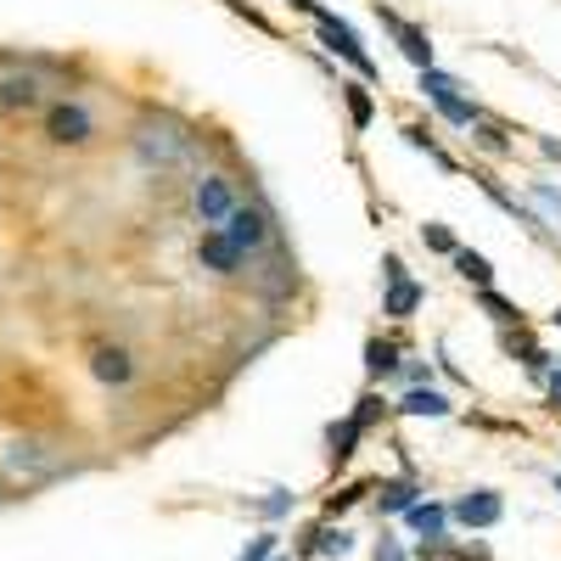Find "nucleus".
<instances>
[{
    "instance_id": "nucleus-1",
    "label": "nucleus",
    "mask_w": 561,
    "mask_h": 561,
    "mask_svg": "<svg viewBox=\"0 0 561 561\" xmlns=\"http://www.w3.org/2000/svg\"><path fill=\"white\" fill-rule=\"evenodd\" d=\"M0 472H7L12 483H51L68 472V449L57 438H39V433H23V438H7V449H0Z\"/></svg>"
},
{
    "instance_id": "nucleus-2",
    "label": "nucleus",
    "mask_w": 561,
    "mask_h": 561,
    "mask_svg": "<svg viewBox=\"0 0 561 561\" xmlns=\"http://www.w3.org/2000/svg\"><path fill=\"white\" fill-rule=\"evenodd\" d=\"M45 140H51V147H90V140H96V113L79 96L45 102Z\"/></svg>"
},
{
    "instance_id": "nucleus-3",
    "label": "nucleus",
    "mask_w": 561,
    "mask_h": 561,
    "mask_svg": "<svg viewBox=\"0 0 561 561\" xmlns=\"http://www.w3.org/2000/svg\"><path fill=\"white\" fill-rule=\"evenodd\" d=\"M237 203H242V197H237V180H230V174L208 169V174H197V180H192V214H197V225H203V230H219Z\"/></svg>"
},
{
    "instance_id": "nucleus-4",
    "label": "nucleus",
    "mask_w": 561,
    "mask_h": 561,
    "mask_svg": "<svg viewBox=\"0 0 561 561\" xmlns=\"http://www.w3.org/2000/svg\"><path fill=\"white\" fill-rule=\"evenodd\" d=\"M314 34H320V45H325V51H337L359 79H377V62H370V51H365V45H359V34L343 23V18H332V12H325V7H314Z\"/></svg>"
},
{
    "instance_id": "nucleus-5",
    "label": "nucleus",
    "mask_w": 561,
    "mask_h": 561,
    "mask_svg": "<svg viewBox=\"0 0 561 561\" xmlns=\"http://www.w3.org/2000/svg\"><path fill=\"white\" fill-rule=\"evenodd\" d=\"M421 90H427V102H433V107H438L449 124H460V129L483 124V107H478L472 96H460V79H449V73L427 68V73H421Z\"/></svg>"
},
{
    "instance_id": "nucleus-6",
    "label": "nucleus",
    "mask_w": 561,
    "mask_h": 561,
    "mask_svg": "<svg viewBox=\"0 0 561 561\" xmlns=\"http://www.w3.org/2000/svg\"><path fill=\"white\" fill-rule=\"evenodd\" d=\"M219 237H225L230 248H237L242 259H253V253H264V248H270V237H275V230H270V214H264V208H248V203H237V208H230V219L219 225Z\"/></svg>"
},
{
    "instance_id": "nucleus-7",
    "label": "nucleus",
    "mask_w": 561,
    "mask_h": 561,
    "mask_svg": "<svg viewBox=\"0 0 561 561\" xmlns=\"http://www.w3.org/2000/svg\"><path fill=\"white\" fill-rule=\"evenodd\" d=\"M377 410H382V399H377V393H365V399L354 404V415L343 421V427L325 433V460H332V466H348L354 449H359V438L370 433V421H377Z\"/></svg>"
},
{
    "instance_id": "nucleus-8",
    "label": "nucleus",
    "mask_w": 561,
    "mask_h": 561,
    "mask_svg": "<svg viewBox=\"0 0 561 561\" xmlns=\"http://www.w3.org/2000/svg\"><path fill=\"white\" fill-rule=\"evenodd\" d=\"M0 107H7V113H39L45 107V73L39 68L0 73Z\"/></svg>"
},
{
    "instance_id": "nucleus-9",
    "label": "nucleus",
    "mask_w": 561,
    "mask_h": 561,
    "mask_svg": "<svg viewBox=\"0 0 561 561\" xmlns=\"http://www.w3.org/2000/svg\"><path fill=\"white\" fill-rule=\"evenodd\" d=\"M500 517H505V500L494 489H472L449 505V523H460V528H500Z\"/></svg>"
},
{
    "instance_id": "nucleus-10",
    "label": "nucleus",
    "mask_w": 561,
    "mask_h": 561,
    "mask_svg": "<svg viewBox=\"0 0 561 561\" xmlns=\"http://www.w3.org/2000/svg\"><path fill=\"white\" fill-rule=\"evenodd\" d=\"M90 377H96L102 388H129V382H135V354H129L124 343L90 348Z\"/></svg>"
},
{
    "instance_id": "nucleus-11",
    "label": "nucleus",
    "mask_w": 561,
    "mask_h": 561,
    "mask_svg": "<svg viewBox=\"0 0 561 561\" xmlns=\"http://www.w3.org/2000/svg\"><path fill=\"white\" fill-rule=\"evenodd\" d=\"M135 158L147 163V169H174L180 158H185V135H169V129H140L135 135Z\"/></svg>"
},
{
    "instance_id": "nucleus-12",
    "label": "nucleus",
    "mask_w": 561,
    "mask_h": 561,
    "mask_svg": "<svg viewBox=\"0 0 561 561\" xmlns=\"http://www.w3.org/2000/svg\"><path fill=\"white\" fill-rule=\"evenodd\" d=\"M382 28H388V34L399 39V51H404V57H410V62H415L421 73H427V68H433V39H427V34H421L415 23H404L399 12H382Z\"/></svg>"
},
{
    "instance_id": "nucleus-13",
    "label": "nucleus",
    "mask_w": 561,
    "mask_h": 561,
    "mask_svg": "<svg viewBox=\"0 0 561 561\" xmlns=\"http://www.w3.org/2000/svg\"><path fill=\"white\" fill-rule=\"evenodd\" d=\"M197 264H203L208 275H225V280H230V275H242V264H248V259H242L237 248H230V242L219 237V230H203V242H197Z\"/></svg>"
},
{
    "instance_id": "nucleus-14",
    "label": "nucleus",
    "mask_w": 561,
    "mask_h": 561,
    "mask_svg": "<svg viewBox=\"0 0 561 561\" xmlns=\"http://www.w3.org/2000/svg\"><path fill=\"white\" fill-rule=\"evenodd\" d=\"M393 410H399V415H433V421H444V415H455V399L438 393V388H410Z\"/></svg>"
},
{
    "instance_id": "nucleus-15",
    "label": "nucleus",
    "mask_w": 561,
    "mask_h": 561,
    "mask_svg": "<svg viewBox=\"0 0 561 561\" xmlns=\"http://www.w3.org/2000/svg\"><path fill=\"white\" fill-rule=\"evenodd\" d=\"M370 489H377V505L388 511V517H404V511L421 500V489H415V478H377V483H370Z\"/></svg>"
},
{
    "instance_id": "nucleus-16",
    "label": "nucleus",
    "mask_w": 561,
    "mask_h": 561,
    "mask_svg": "<svg viewBox=\"0 0 561 561\" xmlns=\"http://www.w3.org/2000/svg\"><path fill=\"white\" fill-rule=\"evenodd\" d=\"M404 517H410V528H415L421 539L433 545V539H444V528H449V505H438V500H415Z\"/></svg>"
},
{
    "instance_id": "nucleus-17",
    "label": "nucleus",
    "mask_w": 561,
    "mask_h": 561,
    "mask_svg": "<svg viewBox=\"0 0 561 561\" xmlns=\"http://www.w3.org/2000/svg\"><path fill=\"white\" fill-rule=\"evenodd\" d=\"M304 550H309V556H348V550H354V534H348V528H337V523H320V528H314V539H309Z\"/></svg>"
},
{
    "instance_id": "nucleus-18",
    "label": "nucleus",
    "mask_w": 561,
    "mask_h": 561,
    "mask_svg": "<svg viewBox=\"0 0 561 561\" xmlns=\"http://www.w3.org/2000/svg\"><path fill=\"white\" fill-rule=\"evenodd\" d=\"M421 298H427V293H421L415 280H393V287H388V298H382V314H393V320H410V314L421 309Z\"/></svg>"
},
{
    "instance_id": "nucleus-19",
    "label": "nucleus",
    "mask_w": 561,
    "mask_h": 561,
    "mask_svg": "<svg viewBox=\"0 0 561 561\" xmlns=\"http://www.w3.org/2000/svg\"><path fill=\"white\" fill-rule=\"evenodd\" d=\"M365 370H370V382L393 377V370H399V348L382 343V337H370V343H365Z\"/></svg>"
},
{
    "instance_id": "nucleus-20",
    "label": "nucleus",
    "mask_w": 561,
    "mask_h": 561,
    "mask_svg": "<svg viewBox=\"0 0 561 561\" xmlns=\"http://www.w3.org/2000/svg\"><path fill=\"white\" fill-rule=\"evenodd\" d=\"M455 270H460L466 280H472L478 293H489V287H494V264H489L483 253H472V248H460V253H455Z\"/></svg>"
},
{
    "instance_id": "nucleus-21",
    "label": "nucleus",
    "mask_w": 561,
    "mask_h": 561,
    "mask_svg": "<svg viewBox=\"0 0 561 561\" xmlns=\"http://www.w3.org/2000/svg\"><path fill=\"white\" fill-rule=\"evenodd\" d=\"M343 96H348V118H354V129H370V118H377V102H370V90H365V84H343Z\"/></svg>"
},
{
    "instance_id": "nucleus-22",
    "label": "nucleus",
    "mask_w": 561,
    "mask_h": 561,
    "mask_svg": "<svg viewBox=\"0 0 561 561\" xmlns=\"http://www.w3.org/2000/svg\"><path fill=\"white\" fill-rule=\"evenodd\" d=\"M404 140H410V147H415V152H427V158H433L438 169H449V174H455V158H449V152L438 147V140H433L427 129H421V124H410V129H404Z\"/></svg>"
},
{
    "instance_id": "nucleus-23",
    "label": "nucleus",
    "mask_w": 561,
    "mask_h": 561,
    "mask_svg": "<svg viewBox=\"0 0 561 561\" xmlns=\"http://www.w3.org/2000/svg\"><path fill=\"white\" fill-rule=\"evenodd\" d=\"M421 242H427L433 253H444V259H455V253H460V242L449 237V225H438V219H427V225H421Z\"/></svg>"
},
{
    "instance_id": "nucleus-24",
    "label": "nucleus",
    "mask_w": 561,
    "mask_h": 561,
    "mask_svg": "<svg viewBox=\"0 0 561 561\" xmlns=\"http://www.w3.org/2000/svg\"><path fill=\"white\" fill-rule=\"evenodd\" d=\"M253 511H259V517H270V523H280V517L293 511V494H287V489H270V500H259Z\"/></svg>"
},
{
    "instance_id": "nucleus-25",
    "label": "nucleus",
    "mask_w": 561,
    "mask_h": 561,
    "mask_svg": "<svg viewBox=\"0 0 561 561\" xmlns=\"http://www.w3.org/2000/svg\"><path fill=\"white\" fill-rule=\"evenodd\" d=\"M483 309H489V314H494V320H500V325H511V320H523V309H517V304H505V298H500V293H494V287H489V293H483Z\"/></svg>"
},
{
    "instance_id": "nucleus-26",
    "label": "nucleus",
    "mask_w": 561,
    "mask_h": 561,
    "mask_svg": "<svg viewBox=\"0 0 561 561\" xmlns=\"http://www.w3.org/2000/svg\"><path fill=\"white\" fill-rule=\"evenodd\" d=\"M275 545H280V534H259V539H253V545H248L237 561H275Z\"/></svg>"
},
{
    "instance_id": "nucleus-27",
    "label": "nucleus",
    "mask_w": 561,
    "mask_h": 561,
    "mask_svg": "<svg viewBox=\"0 0 561 561\" xmlns=\"http://www.w3.org/2000/svg\"><path fill=\"white\" fill-rule=\"evenodd\" d=\"M534 203H545V208L556 214V225H561V192H556L550 180H534Z\"/></svg>"
},
{
    "instance_id": "nucleus-28",
    "label": "nucleus",
    "mask_w": 561,
    "mask_h": 561,
    "mask_svg": "<svg viewBox=\"0 0 561 561\" xmlns=\"http://www.w3.org/2000/svg\"><path fill=\"white\" fill-rule=\"evenodd\" d=\"M472 129H478V140H483L489 152H511V140H505V135H500L494 124H472Z\"/></svg>"
},
{
    "instance_id": "nucleus-29",
    "label": "nucleus",
    "mask_w": 561,
    "mask_h": 561,
    "mask_svg": "<svg viewBox=\"0 0 561 561\" xmlns=\"http://www.w3.org/2000/svg\"><path fill=\"white\" fill-rule=\"evenodd\" d=\"M382 280H388V287H393V280H410V275H404V264H399V259H393V253H388V259H382Z\"/></svg>"
},
{
    "instance_id": "nucleus-30",
    "label": "nucleus",
    "mask_w": 561,
    "mask_h": 561,
    "mask_svg": "<svg viewBox=\"0 0 561 561\" xmlns=\"http://www.w3.org/2000/svg\"><path fill=\"white\" fill-rule=\"evenodd\" d=\"M377 561H410V556H404V545H399V539H382V550H377Z\"/></svg>"
},
{
    "instance_id": "nucleus-31",
    "label": "nucleus",
    "mask_w": 561,
    "mask_h": 561,
    "mask_svg": "<svg viewBox=\"0 0 561 561\" xmlns=\"http://www.w3.org/2000/svg\"><path fill=\"white\" fill-rule=\"evenodd\" d=\"M539 152H545V158H561V140H550V135H545V140H539Z\"/></svg>"
},
{
    "instance_id": "nucleus-32",
    "label": "nucleus",
    "mask_w": 561,
    "mask_h": 561,
    "mask_svg": "<svg viewBox=\"0 0 561 561\" xmlns=\"http://www.w3.org/2000/svg\"><path fill=\"white\" fill-rule=\"evenodd\" d=\"M550 399L561 404V370H550Z\"/></svg>"
},
{
    "instance_id": "nucleus-33",
    "label": "nucleus",
    "mask_w": 561,
    "mask_h": 561,
    "mask_svg": "<svg viewBox=\"0 0 561 561\" xmlns=\"http://www.w3.org/2000/svg\"><path fill=\"white\" fill-rule=\"evenodd\" d=\"M293 7H304V12H314V7H320V0H293Z\"/></svg>"
},
{
    "instance_id": "nucleus-34",
    "label": "nucleus",
    "mask_w": 561,
    "mask_h": 561,
    "mask_svg": "<svg viewBox=\"0 0 561 561\" xmlns=\"http://www.w3.org/2000/svg\"><path fill=\"white\" fill-rule=\"evenodd\" d=\"M556 494H561V472H556Z\"/></svg>"
},
{
    "instance_id": "nucleus-35",
    "label": "nucleus",
    "mask_w": 561,
    "mask_h": 561,
    "mask_svg": "<svg viewBox=\"0 0 561 561\" xmlns=\"http://www.w3.org/2000/svg\"><path fill=\"white\" fill-rule=\"evenodd\" d=\"M550 320H556V325H561V309H556V314H550Z\"/></svg>"
},
{
    "instance_id": "nucleus-36",
    "label": "nucleus",
    "mask_w": 561,
    "mask_h": 561,
    "mask_svg": "<svg viewBox=\"0 0 561 561\" xmlns=\"http://www.w3.org/2000/svg\"><path fill=\"white\" fill-rule=\"evenodd\" d=\"M280 561H287V556H280Z\"/></svg>"
}]
</instances>
